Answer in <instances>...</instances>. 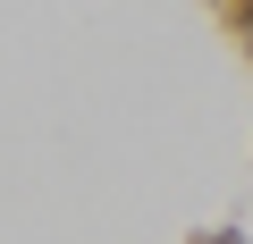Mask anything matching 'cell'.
I'll return each mask as SVG.
<instances>
[]
</instances>
